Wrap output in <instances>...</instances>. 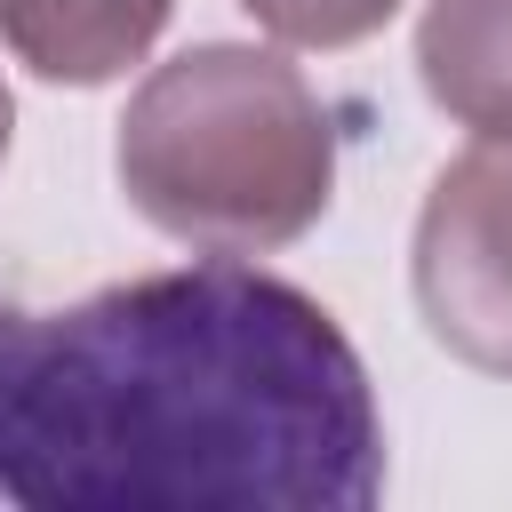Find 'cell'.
<instances>
[{"mask_svg":"<svg viewBox=\"0 0 512 512\" xmlns=\"http://www.w3.org/2000/svg\"><path fill=\"white\" fill-rule=\"evenodd\" d=\"M240 8L288 48H352V40L384 32L400 0H240Z\"/></svg>","mask_w":512,"mask_h":512,"instance_id":"obj_6","label":"cell"},{"mask_svg":"<svg viewBox=\"0 0 512 512\" xmlns=\"http://www.w3.org/2000/svg\"><path fill=\"white\" fill-rule=\"evenodd\" d=\"M112 168L152 232L200 256H272L336 200V120L280 48L200 40L144 72Z\"/></svg>","mask_w":512,"mask_h":512,"instance_id":"obj_2","label":"cell"},{"mask_svg":"<svg viewBox=\"0 0 512 512\" xmlns=\"http://www.w3.org/2000/svg\"><path fill=\"white\" fill-rule=\"evenodd\" d=\"M8 136H16V96H8V80H0V160H8Z\"/></svg>","mask_w":512,"mask_h":512,"instance_id":"obj_7","label":"cell"},{"mask_svg":"<svg viewBox=\"0 0 512 512\" xmlns=\"http://www.w3.org/2000/svg\"><path fill=\"white\" fill-rule=\"evenodd\" d=\"M384 416L336 312L200 256L0 304V504L32 512H368Z\"/></svg>","mask_w":512,"mask_h":512,"instance_id":"obj_1","label":"cell"},{"mask_svg":"<svg viewBox=\"0 0 512 512\" xmlns=\"http://www.w3.org/2000/svg\"><path fill=\"white\" fill-rule=\"evenodd\" d=\"M416 80L456 128L512 144V0H424Z\"/></svg>","mask_w":512,"mask_h":512,"instance_id":"obj_5","label":"cell"},{"mask_svg":"<svg viewBox=\"0 0 512 512\" xmlns=\"http://www.w3.org/2000/svg\"><path fill=\"white\" fill-rule=\"evenodd\" d=\"M408 288L440 352L480 376H512V144L456 152L408 240Z\"/></svg>","mask_w":512,"mask_h":512,"instance_id":"obj_3","label":"cell"},{"mask_svg":"<svg viewBox=\"0 0 512 512\" xmlns=\"http://www.w3.org/2000/svg\"><path fill=\"white\" fill-rule=\"evenodd\" d=\"M176 0H0V40L56 88H104L152 56Z\"/></svg>","mask_w":512,"mask_h":512,"instance_id":"obj_4","label":"cell"}]
</instances>
